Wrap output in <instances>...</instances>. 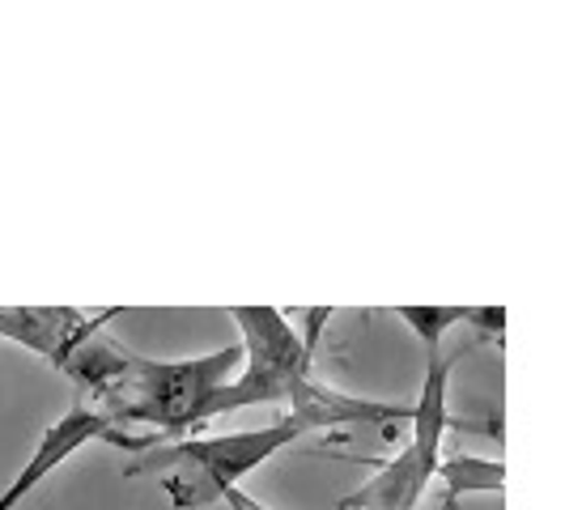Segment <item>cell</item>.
<instances>
[{"label": "cell", "instance_id": "cell-1", "mask_svg": "<svg viewBox=\"0 0 565 510\" xmlns=\"http://www.w3.org/2000/svg\"><path fill=\"white\" fill-rule=\"evenodd\" d=\"M243 362V344H226L217 353L188 358V362H153L128 353L111 383L98 392V413L119 429L149 425L162 443L188 438L209 422V404L230 383V370Z\"/></svg>", "mask_w": 565, "mask_h": 510}, {"label": "cell", "instance_id": "cell-2", "mask_svg": "<svg viewBox=\"0 0 565 510\" xmlns=\"http://www.w3.org/2000/svg\"><path fill=\"white\" fill-rule=\"evenodd\" d=\"M302 434H307V425L294 413H285L281 422L222 434V438H174V443H158L145 455H137L124 468V477H162L170 507L200 510L226 502L230 489H238L243 477H252L259 464L294 447Z\"/></svg>", "mask_w": 565, "mask_h": 510}, {"label": "cell", "instance_id": "cell-3", "mask_svg": "<svg viewBox=\"0 0 565 510\" xmlns=\"http://www.w3.org/2000/svg\"><path fill=\"white\" fill-rule=\"evenodd\" d=\"M230 319L243 332V374L226 383L213 404L209 422L255 404H294L315 383L311 344L294 332V323L277 307H230Z\"/></svg>", "mask_w": 565, "mask_h": 510}, {"label": "cell", "instance_id": "cell-4", "mask_svg": "<svg viewBox=\"0 0 565 510\" xmlns=\"http://www.w3.org/2000/svg\"><path fill=\"white\" fill-rule=\"evenodd\" d=\"M459 353H438L425 362V383L422 396L413 404V438L408 447L387 459L374 464V477L362 489H353L349 498H340V510H417L422 493L429 481H438L443 468V438H447V387H451V370Z\"/></svg>", "mask_w": 565, "mask_h": 510}, {"label": "cell", "instance_id": "cell-5", "mask_svg": "<svg viewBox=\"0 0 565 510\" xmlns=\"http://www.w3.org/2000/svg\"><path fill=\"white\" fill-rule=\"evenodd\" d=\"M89 443H111V447H119V451L145 455L149 447H158V434H128V429H119L111 417H103L98 408L77 404V408H68L60 422H52L47 429H43V438H39L34 455L22 464V472L0 489V510L22 507L30 493L47 481L64 459H73V455L82 451V447H89Z\"/></svg>", "mask_w": 565, "mask_h": 510}, {"label": "cell", "instance_id": "cell-6", "mask_svg": "<svg viewBox=\"0 0 565 510\" xmlns=\"http://www.w3.org/2000/svg\"><path fill=\"white\" fill-rule=\"evenodd\" d=\"M111 311H77V307H0V337L22 344L30 353L47 358V366L60 374L73 366V358L82 353L94 337H103V323L115 319Z\"/></svg>", "mask_w": 565, "mask_h": 510}, {"label": "cell", "instance_id": "cell-7", "mask_svg": "<svg viewBox=\"0 0 565 510\" xmlns=\"http://www.w3.org/2000/svg\"><path fill=\"white\" fill-rule=\"evenodd\" d=\"M438 481L447 485V507H455L463 493H502V485H507V468H502V459L451 455V459H443Z\"/></svg>", "mask_w": 565, "mask_h": 510}, {"label": "cell", "instance_id": "cell-8", "mask_svg": "<svg viewBox=\"0 0 565 510\" xmlns=\"http://www.w3.org/2000/svg\"><path fill=\"white\" fill-rule=\"evenodd\" d=\"M392 315L413 328V337L422 340L425 349V362H429V358H438V340L447 337L455 323L472 319V307H392Z\"/></svg>", "mask_w": 565, "mask_h": 510}, {"label": "cell", "instance_id": "cell-9", "mask_svg": "<svg viewBox=\"0 0 565 510\" xmlns=\"http://www.w3.org/2000/svg\"><path fill=\"white\" fill-rule=\"evenodd\" d=\"M468 323L502 340V332H507V311H502V307H472V319H468Z\"/></svg>", "mask_w": 565, "mask_h": 510}, {"label": "cell", "instance_id": "cell-10", "mask_svg": "<svg viewBox=\"0 0 565 510\" xmlns=\"http://www.w3.org/2000/svg\"><path fill=\"white\" fill-rule=\"evenodd\" d=\"M230 507L234 510H264L259 507V502H252V498H247V493H238V489H230V498H226Z\"/></svg>", "mask_w": 565, "mask_h": 510}]
</instances>
